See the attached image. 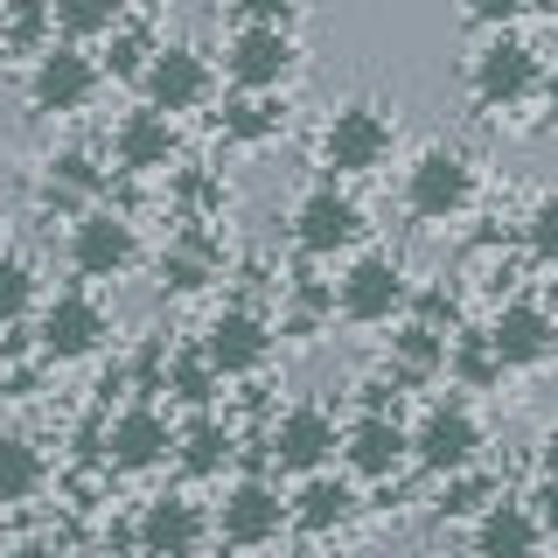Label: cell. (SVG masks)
<instances>
[{"label": "cell", "mask_w": 558, "mask_h": 558, "mask_svg": "<svg viewBox=\"0 0 558 558\" xmlns=\"http://www.w3.org/2000/svg\"><path fill=\"white\" fill-rule=\"evenodd\" d=\"M447 377L468 384V391H482V384L502 377V363H496V349H488L482 336H453V342H447Z\"/></svg>", "instance_id": "1f68e13d"}, {"label": "cell", "mask_w": 558, "mask_h": 558, "mask_svg": "<svg viewBox=\"0 0 558 558\" xmlns=\"http://www.w3.org/2000/svg\"><path fill=\"white\" fill-rule=\"evenodd\" d=\"M238 461V426L217 412H196L189 426H174V468H182L189 482H223Z\"/></svg>", "instance_id": "603a6c76"}, {"label": "cell", "mask_w": 558, "mask_h": 558, "mask_svg": "<svg viewBox=\"0 0 558 558\" xmlns=\"http://www.w3.org/2000/svg\"><path fill=\"white\" fill-rule=\"evenodd\" d=\"M0 558H8V537H0Z\"/></svg>", "instance_id": "f35d334b"}, {"label": "cell", "mask_w": 558, "mask_h": 558, "mask_svg": "<svg viewBox=\"0 0 558 558\" xmlns=\"http://www.w3.org/2000/svg\"><path fill=\"white\" fill-rule=\"evenodd\" d=\"M398 147V112L384 98H342L314 126V168H328V182H363L391 161Z\"/></svg>", "instance_id": "7a4b0ae2"}, {"label": "cell", "mask_w": 558, "mask_h": 558, "mask_svg": "<svg viewBox=\"0 0 558 558\" xmlns=\"http://www.w3.org/2000/svg\"><path fill=\"white\" fill-rule=\"evenodd\" d=\"M405 433H412V461L426 468V475H440V482L475 475V461L488 447V433H482V418H475L468 398H433Z\"/></svg>", "instance_id": "52a82bcc"}, {"label": "cell", "mask_w": 558, "mask_h": 558, "mask_svg": "<svg viewBox=\"0 0 558 558\" xmlns=\"http://www.w3.org/2000/svg\"><path fill=\"white\" fill-rule=\"evenodd\" d=\"M49 14H57V43H70V49H105L112 28L126 22L119 0H49Z\"/></svg>", "instance_id": "4316f807"}, {"label": "cell", "mask_w": 558, "mask_h": 558, "mask_svg": "<svg viewBox=\"0 0 558 558\" xmlns=\"http://www.w3.org/2000/svg\"><path fill=\"white\" fill-rule=\"evenodd\" d=\"M363 238H371V209L349 196L342 182H314L293 203V244L307 258H356Z\"/></svg>", "instance_id": "8fae6325"}, {"label": "cell", "mask_w": 558, "mask_h": 558, "mask_svg": "<svg viewBox=\"0 0 558 558\" xmlns=\"http://www.w3.org/2000/svg\"><path fill=\"white\" fill-rule=\"evenodd\" d=\"M293 70H301V8H287V0L231 8V28H223L231 92H287Z\"/></svg>", "instance_id": "6da1fadb"}, {"label": "cell", "mask_w": 558, "mask_h": 558, "mask_svg": "<svg viewBox=\"0 0 558 558\" xmlns=\"http://www.w3.org/2000/svg\"><path fill=\"white\" fill-rule=\"evenodd\" d=\"M537 98H545V119H551V126H558V57L545 63V92H537Z\"/></svg>", "instance_id": "8d00e7d4"}, {"label": "cell", "mask_w": 558, "mask_h": 558, "mask_svg": "<svg viewBox=\"0 0 558 558\" xmlns=\"http://www.w3.org/2000/svg\"><path fill=\"white\" fill-rule=\"evenodd\" d=\"M98 92H105L98 49H70V43H49L43 57L28 63V77H22L28 112H43V119H77V112H92Z\"/></svg>", "instance_id": "9c48e42d"}, {"label": "cell", "mask_w": 558, "mask_h": 558, "mask_svg": "<svg viewBox=\"0 0 558 558\" xmlns=\"http://www.w3.org/2000/svg\"><path fill=\"white\" fill-rule=\"evenodd\" d=\"M279 558H322V551H314V545H293V551H279Z\"/></svg>", "instance_id": "74e56055"}, {"label": "cell", "mask_w": 558, "mask_h": 558, "mask_svg": "<svg viewBox=\"0 0 558 558\" xmlns=\"http://www.w3.org/2000/svg\"><path fill=\"white\" fill-rule=\"evenodd\" d=\"M0 22H8V8H0Z\"/></svg>", "instance_id": "ab89813d"}, {"label": "cell", "mask_w": 558, "mask_h": 558, "mask_svg": "<svg viewBox=\"0 0 558 558\" xmlns=\"http://www.w3.org/2000/svg\"><path fill=\"white\" fill-rule=\"evenodd\" d=\"M174 161H182V126L161 112H147V105H133V112H119L112 126V168L119 174H174Z\"/></svg>", "instance_id": "d6986e66"}, {"label": "cell", "mask_w": 558, "mask_h": 558, "mask_svg": "<svg viewBox=\"0 0 558 558\" xmlns=\"http://www.w3.org/2000/svg\"><path fill=\"white\" fill-rule=\"evenodd\" d=\"M105 461L119 468V475H147V468L174 461V418L161 405H147V398H133V405H119L105 418Z\"/></svg>", "instance_id": "2e32d148"}, {"label": "cell", "mask_w": 558, "mask_h": 558, "mask_svg": "<svg viewBox=\"0 0 558 558\" xmlns=\"http://www.w3.org/2000/svg\"><path fill=\"white\" fill-rule=\"evenodd\" d=\"M209 523H217V537H223L231 551H266V545H279V531H293L287 496H279L266 475L223 482V496H217V510H209Z\"/></svg>", "instance_id": "9a60e30c"}, {"label": "cell", "mask_w": 558, "mask_h": 558, "mask_svg": "<svg viewBox=\"0 0 558 558\" xmlns=\"http://www.w3.org/2000/svg\"><path fill=\"white\" fill-rule=\"evenodd\" d=\"M217 558H223V551H217Z\"/></svg>", "instance_id": "60d3db41"}, {"label": "cell", "mask_w": 558, "mask_h": 558, "mask_svg": "<svg viewBox=\"0 0 558 558\" xmlns=\"http://www.w3.org/2000/svg\"><path fill=\"white\" fill-rule=\"evenodd\" d=\"M217 537V523L189 488H154L133 510V551L140 558H203V545Z\"/></svg>", "instance_id": "4fadbf2b"}, {"label": "cell", "mask_w": 558, "mask_h": 558, "mask_svg": "<svg viewBox=\"0 0 558 558\" xmlns=\"http://www.w3.org/2000/svg\"><path fill=\"white\" fill-rule=\"evenodd\" d=\"M398 196L418 223H461L468 209L482 196V168L468 147H453V140H426V147L405 161V182H398Z\"/></svg>", "instance_id": "3957f363"}, {"label": "cell", "mask_w": 558, "mask_h": 558, "mask_svg": "<svg viewBox=\"0 0 558 558\" xmlns=\"http://www.w3.org/2000/svg\"><path fill=\"white\" fill-rule=\"evenodd\" d=\"M140 258H147V244H140V223L126 217V209L98 203L84 209V217H70L63 231V266L77 272V287H112V279H126Z\"/></svg>", "instance_id": "8992f818"}, {"label": "cell", "mask_w": 558, "mask_h": 558, "mask_svg": "<svg viewBox=\"0 0 558 558\" xmlns=\"http://www.w3.org/2000/svg\"><path fill=\"white\" fill-rule=\"evenodd\" d=\"M43 272H35L28 252H0V328H22L43 314Z\"/></svg>", "instance_id": "f546056e"}, {"label": "cell", "mask_w": 558, "mask_h": 558, "mask_svg": "<svg viewBox=\"0 0 558 558\" xmlns=\"http://www.w3.org/2000/svg\"><path fill=\"white\" fill-rule=\"evenodd\" d=\"M8 558H70L57 537H22V545H8Z\"/></svg>", "instance_id": "d590c367"}, {"label": "cell", "mask_w": 558, "mask_h": 558, "mask_svg": "<svg viewBox=\"0 0 558 558\" xmlns=\"http://www.w3.org/2000/svg\"><path fill=\"white\" fill-rule=\"evenodd\" d=\"M154 49H161V35L140 22V14H126V22L112 28V43L98 49V70H105V77H119V84H140V77H147V63H154Z\"/></svg>", "instance_id": "4dcf8cb0"}, {"label": "cell", "mask_w": 558, "mask_h": 558, "mask_svg": "<svg viewBox=\"0 0 558 558\" xmlns=\"http://www.w3.org/2000/svg\"><path fill=\"white\" fill-rule=\"evenodd\" d=\"M154 272H161V293H203L209 279L223 272V258H217V244H209L203 223H189V231H174V238L161 244Z\"/></svg>", "instance_id": "484cf974"}, {"label": "cell", "mask_w": 558, "mask_h": 558, "mask_svg": "<svg viewBox=\"0 0 558 558\" xmlns=\"http://www.w3.org/2000/svg\"><path fill=\"white\" fill-rule=\"evenodd\" d=\"M49 482H57V468H49L43 440H35V433H0V517L43 502Z\"/></svg>", "instance_id": "d4e9b609"}, {"label": "cell", "mask_w": 558, "mask_h": 558, "mask_svg": "<svg viewBox=\"0 0 558 558\" xmlns=\"http://www.w3.org/2000/svg\"><path fill=\"white\" fill-rule=\"evenodd\" d=\"M266 461L279 468V475H328V468L342 461V426H336V412L328 405H287L266 426Z\"/></svg>", "instance_id": "5bb4252c"}, {"label": "cell", "mask_w": 558, "mask_h": 558, "mask_svg": "<svg viewBox=\"0 0 558 558\" xmlns=\"http://www.w3.org/2000/svg\"><path fill=\"white\" fill-rule=\"evenodd\" d=\"M140 105L182 126L189 112L217 105V57L196 49V43H161L154 63H147V77H140Z\"/></svg>", "instance_id": "30bf717a"}, {"label": "cell", "mask_w": 558, "mask_h": 558, "mask_svg": "<svg viewBox=\"0 0 558 558\" xmlns=\"http://www.w3.org/2000/svg\"><path fill=\"white\" fill-rule=\"evenodd\" d=\"M412 287H418V279L405 272V258L363 244V252L336 272V314L349 328H391V322L412 314Z\"/></svg>", "instance_id": "5b68a950"}, {"label": "cell", "mask_w": 558, "mask_h": 558, "mask_svg": "<svg viewBox=\"0 0 558 558\" xmlns=\"http://www.w3.org/2000/svg\"><path fill=\"white\" fill-rule=\"evenodd\" d=\"M161 391L182 398L189 412H209V405H217V391H223V377L209 371V356H203L196 342H182V349H168V363H161Z\"/></svg>", "instance_id": "83f0119b"}, {"label": "cell", "mask_w": 558, "mask_h": 558, "mask_svg": "<svg viewBox=\"0 0 558 558\" xmlns=\"http://www.w3.org/2000/svg\"><path fill=\"white\" fill-rule=\"evenodd\" d=\"M523 244H531V258L558 266V189H545V196L523 209Z\"/></svg>", "instance_id": "d6a6232c"}, {"label": "cell", "mask_w": 558, "mask_h": 558, "mask_svg": "<svg viewBox=\"0 0 558 558\" xmlns=\"http://www.w3.org/2000/svg\"><path fill=\"white\" fill-rule=\"evenodd\" d=\"M488 502H496V488H488L482 475H461V482H447V502H440V510L447 517H482Z\"/></svg>", "instance_id": "836d02e7"}, {"label": "cell", "mask_w": 558, "mask_h": 558, "mask_svg": "<svg viewBox=\"0 0 558 558\" xmlns=\"http://www.w3.org/2000/svg\"><path fill=\"white\" fill-rule=\"evenodd\" d=\"M545 92V49L531 43L523 28L510 35H482L475 49H468V98L482 105V112H517V105H531Z\"/></svg>", "instance_id": "277c9868"}, {"label": "cell", "mask_w": 558, "mask_h": 558, "mask_svg": "<svg viewBox=\"0 0 558 558\" xmlns=\"http://www.w3.org/2000/svg\"><path fill=\"white\" fill-rule=\"evenodd\" d=\"M356 510H363L356 482L336 475V468H328V475H307V482L287 496V517H293V531H301L307 545H314V537H336V531H349V523H356Z\"/></svg>", "instance_id": "44dd1931"}, {"label": "cell", "mask_w": 558, "mask_h": 558, "mask_svg": "<svg viewBox=\"0 0 558 558\" xmlns=\"http://www.w3.org/2000/svg\"><path fill=\"white\" fill-rule=\"evenodd\" d=\"M405 461H412V433L391 412H363L342 426V475L349 482H398Z\"/></svg>", "instance_id": "ac0fdd59"}, {"label": "cell", "mask_w": 558, "mask_h": 558, "mask_svg": "<svg viewBox=\"0 0 558 558\" xmlns=\"http://www.w3.org/2000/svg\"><path fill=\"white\" fill-rule=\"evenodd\" d=\"M196 349L209 356V371H217V377H258L272 363V349H279V322H272L266 307H252V301H223L203 322Z\"/></svg>", "instance_id": "7c38bea8"}, {"label": "cell", "mask_w": 558, "mask_h": 558, "mask_svg": "<svg viewBox=\"0 0 558 558\" xmlns=\"http://www.w3.org/2000/svg\"><path fill=\"white\" fill-rule=\"evenodd\" d=\"M482 342L496 349L502 371H537V363H545L551 349H558V322H551V307H545V301H502L496 314H488Z\"/></svg>", "instance_id": "e0dca14e"}, {"label": "cell", "mask_w": 558, "mask_h": 558, "mask_svg": "<svg viewBox=\"0 0 558 558\" xmlns=\"http://www.w3.org/2000/svg\"><path fill=\"white\" fill-rule=\"evenodd\" d=\"M447 342L453 336H433V328H418V322H398V336H391V377L398 384H433L447 371Z\"/></svg>", "instance_id": "f1b7e54d"}, {"label": "cell", "mask_w": 558, "mask_h": 558, "mask_svg": "<svg viewBox=\"0 0 558 558\" xmlns=\"http://www.w3.org/2000/svg\"><path fill=\"white\" fill-rule=\"evenodd\" d=\"M468 551H475V558H537V551H545V531H537L531 502L496 496L475 523H468Z\"/></svg>", "instance_id": "7402d4cb"}, {"label": "cell", "mask_w": 558, "mask_h": 558, "mask_svg": "<svg viewBox=\"0 0 558 558\" xmlns=\"http://www.w3.org/2000/svg\"><path fill=\"white\" fill-rule=\"evenodd\" d=\"M105 161L92 147H57L43 161V174H35V196H43L49 209H70V217H84V209H98L105 203Z\"/></svg>", "instance_id": "ffe728a7"}, {"label": "cell", "mask_w": 558, "mask_h": 558, "mask_svg": "<svg viewBox=\"0 0 558 558\" xmlns=\"http://www.w3.org/2000/svg\"><path fill=\"white\" fill-rule=\"evenodd\" d=\"M112 342V307L92 287H57L35 314V356L43 363H92Z\"/></svg>", "instance_id": "ba28073f"}, {"label": "cell", "mask_w": 558, "mask_h": 558, "mask_svg": "<svg viewBox=\"0 0 558 558\" xmlns=\"http://www.w3.org/2000/svg\"><path fill=\"white\" fill-rule=\"evenodd\" d=\"M209 119H217V133L231 140V147H272V140L287 133V98L279 92H231V84H223Z\"/></svg>", "instance_id": "cb8c5ba5"}, {"label": "cell", "mask_w": 558, "mask_h": 558, "mask_svg": "<svg viewBox=\"0 0 558 558\" xmlns=\"http://www.w3.org/2000/svg\"><path fill=\"white\" fill-rule=\"evenodd\" d=\"M523 502H531L537 531H545V537H558V482L545 475V482H537V488H531V496H523Z\"/></svg>", "instance_id": "e575fe53"}]
</instances>
